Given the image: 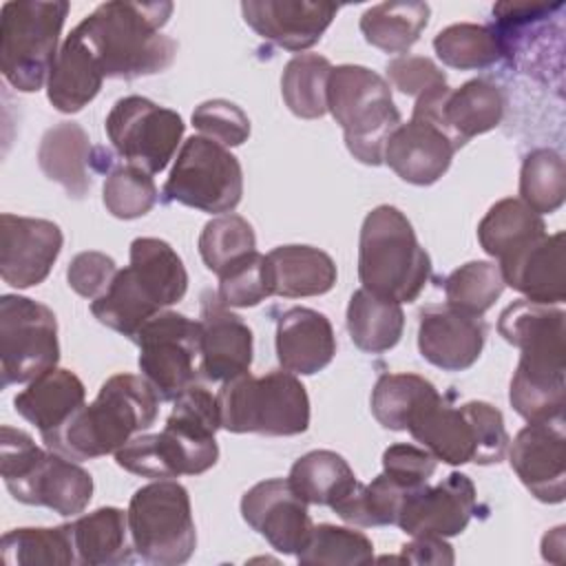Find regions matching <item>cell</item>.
Segmentation results:
<instances>
[{"mask_svg": "<svg viewBox=\"0 0 566 566\" xmlns=\"http://www.w3.org/2000/svg\"><path fill=\"white\" fill-rule=\"evenodd\" d=\"M564 318L559 307L526 298L513 301L500 314V336L520 349L509 400L526 422L564 416Z\"/></svg>", "mask_w": 566, "mask_h": 566, "instance_id": "1", "label": "cell"}, {"mask_svg": "<svg viewBox=\"0 0 566 566\" xmlns=\"http://www.w3.org/2000/svg\"><path fill=\"white\" fill-rule=\"evenodd\" d=\"M172 9V2L113 0L88 13L75 31L97 60L104 77L155 75L166 71L177 55V42L161 33Z\"/></svg>", "mask_w": 566, "mask_h": 566, "instance_id": "2", "label": "cell"}, {"mask_svg": "<svg viewBox=\"0 0 566 566\" xmlns=\"http://www.w3.org/2000/svg\"><path fill=\"white\" fill-rule=\"evenodd\" d=\"M157 413L159 396L144 376L115 374L102 382L91 405H82L42 440L69 460H93L115 453L130 438L150 429Z\"/></svg>", "mask_w": 566, "mask_h": 566, "instance_id": "3", "label": "cell"}, {"mask_svg": "<svg viewBox=\"0 0 566 566\" xmlns=\"http://www.w3.org/2000/svg\"><path fill=\"white\" fill-rule=\"evenodd\" d=\"M431 276V259L411 221L396 206L374 208L360 228L358 279L365 290L396 303L420 296Z\"/></svg>", "mask_w": 566, "mask_h": 566, "instance_id": "4", "label": "cell"}, {"mask_svg": "<svg viewBox=\"0 0 566 566\" xmlns=\"http://www.w3.org/2000/svg\"><path fill=\"white\" fill-rule=\"evenodd\" d=\"M407 431L436 460L451 467L497 464L511 442L502 411L484 400L451 407L438 396L413 413Z\"/></svg>", "mask_w": 566, "mask_h": 566, "instance_id": "5", "label": "cell"}, {"mask_svg": "<svg viewBox=\"0 0 566 566\" xmlns=\"http://www.w3.org/2000/svg\"><path fill=\"white\" fill-rule=\"evenodd\" d=\"M327 111L340 124L347 150L367 166L382 164L389 135L402 124L389 84L360 64L332 66Z\"/></svg>", "mask_w": 566, "mask_h": 566, "instance_id": "6", "label": "cell"}, {"mask_svg": "<svg viewBox=\"0 0 566 566\" xmlns=\"http://www.w3.org/2000/svg\"><path fill=\"white\" fill-rule=\"evenodd\" d=\"M221 427L232 433L298 436L310 427V398L296 374L276 369L261 378L250 371L221 385Z\"/></svg>", "mask_w": 566, "mask_h": 566, "instance_id": "7", "label": "cell"}, {"mask_svg": "<svg viewBox=\"0 0 566 566\" xmlns=\"http://www.w3.org/2000/svg\"><path fill=\"white\" fill-rule=\"evenodd\" d=\"M69 13L66 0H18L0 9V71L4 80L33 93L49 82L57 40Z\"/></svg>", "mask_w": 566, "mask_h": 566, "instance_id": "8", "label": "cell"}, {"mask_svg": "<svg viewBox=\"0 0 566 566\" xmlns=\"http://www.w3.org/2000/svg\"><path fill=\"white\" fill-rule=\"evenodd\" d=\"M128 531L135 553L157 566H177L192 557L197 531L186 486L155 480L137 489L128 504Z\"/></svg>", "mask_w": 566, "mask_h": 566, "instance_id": "9", "label": "cell"}, {"mask_svg": "<svg viewBox=\"0 0 566 566\" xmlns=\"http://www.w3.org/2000/svg\"><path fill=\"white\" fill-rule=\"evenodd\" d=\"M243 195V170L239 159L219 142L203 135L188 137L164 184V197L181 206L226 214Z\"/></svg>", "mask_w": 566, "mask_h": 566, "instance_id": "10", "label": "cell"}, {"mask_svg": "<svg viewBox=\"0 0 566 566\" xmlns=\"http://www.w3.org/2000/svg\"><path fill=\"white\" fill-rule=\"evenodd\" d=\"M60 343L55 314L40 301L18 294L0 298L2 387L31 382L57 367Z\"/></svg>", "mask_w": 566, "mask_h": 566, "instance_id": "11", "label": "cell"}, {"mask_svg": "<svg viewBox=\"0 0 566 566\" xmlns=\"http://www.w3.org/2000/svg\"><path fill=\"white\" fill-rule=\"evenodd\" d=\"M172 402V411L157 433V449L168 480L206 473L219 460L214 440V433L221 427L219 400L206 387L195 382Z\"/></svg>", "mask_w": 566, "mask_h": 566, "instance_id": "12", "label": "cell"}, {"mask_svg": "<svg viewBox=\"0 0 566 566\" xmlns=\"http://www.w3.org/2000/svg\"><path fill=\"white\" fill-rule=\"evenodd\" d=\"M139 371L159 400H175L195 385L201 325L184 314L161 310L148 318L137 336Z\"/></svg>", "mask_w": 566, "mask_h": 566, "instance_id": "13", "label": "cell"}, {"mask_svg": "<svg viewBox=\"0 0 566 566\" xmlns=\"http://www.w3.org/2000/svg\"><path fill=\"white\" fill-rule=\"evenodd\" d=\"M104 128L113 148L128 164L157 175L177 153L184 119L177 111L159 106L148 97L128 95L113 104Z\"/></svg>", "mask_w": 566, "mask_h": 566, "instance_id": "14", "label": "cell"}, {"mask_svg": "<svg viewBox=\"0 0 566 566\" xmlns=\"http://www.w3.org/2000/svg\"><path fill=\"white\" fill-rule=\"evenodd\" d=\"M504 93L489 80H469L460 88L440 86L416 99L413 113L440 126L455 148L493 130L504 117Z\"/></svg>", "mask_w": 566, "mask_h": 566, "instance_id": "15", "label": "cell"}, {"mask_svg": "<svg viewBox=\"0 0 566 566\" xmlns=\"http://www.w3.org/2000/svg\"><path fill=\"white\" fill-rule=\"evenodd\" d=\"M241 515L252 531L283 555H298L314 528L307 502L283 478L250 486L241 497Z\"/></svg>", "mask_w": 566, "mask_h": 566, "instance_id": "16", "label": "cell"}, {"mask_svg": "<svg viewBox=\"0 0 566 566\" xmlns=\"http://www.w3.org/2000/svg\"><path fill=\"white\" fill-rule=\"evenodd\" d=\"M4 486L18 502L46 506L64 517L82 513L93 497L91 473L51 449H42L27 469L4 480Z\"/></svg>", "mask_w": 566, "mask_h": 566, "instance_id": "17", "label": "cell"}, {"mask_svg": "<svg viewBox=\"0 0 566 566\" xmlns=\"http://www.w3.org/2000/svg\"><path fill=\"white\" fill-rule=\"evenodd\" d=\"M475 513V484L464 473H449L438 484H422L402 495L396 526L407 535H460Z\"/></svg>", "mask_w": 566, "mask_h": 566, "instance_id": "18", "label": "cell"}, {"mask_svg": "<svg viewBox=\"0 0 566 566\" xmlns=\"http://www.w3.org/2000/svg\"><path fill=\"white\" fill-rule=\"evenodd\" d=\"M509 462L539 502L559 504L566 495L564 416L528 422L511 442Z\"/></svg>", "mask_w": 566, "mask_h": 566, "instance_id": "19", "label": "cell"}, {"mask_svg": "<svg viewBox=\"0 0 566 566\" xmlns=\"http://www.w3.org/2000/svg\"><path fill=\"white\" fill-rule=\"evenodd\" d=\"M62 243L64 237L57 223L4 212L0 217L2 281L18 290L40 285L60 256Z\"/></svg>", "mask_w": 566, "mask_h": 566, "instance_id": "20", "label": "cell"}, {"mask_svg": "<svg viewBox=\"0 0 566 566\" xmlns=\"http://www.w3.org/2000/svg\"><path fill=\"white\" fill-rule=\"evenodd\" d=\"M486 323L482 316L451 305H431L420 312L418 349L420 356L442 371H464L482 354Z\"/></svg>", "mask_w": 566, "mask_h": 566, "instance_id": "21", "label": "cell"}, {"mask_svg": "<svg viewBox=\"0 0 566 566\" xmlns=\"http://www.w3.org/2000/svg\"><path fill=\"white\" fill-rule=\"evenodd\" d=\"M241 13L263 40L287 51H305L321 40L338 7L314 0H245Z\"/></svg>", "mask_w": 566, "mask_h": 566, "instance_id": "22", "label": "cell"}, {"mask_svg": "<svg viewBox=\"0 0 566 566\" xmlns=\"http://www.w3.org/2000/svg\"><path fill=\"white\" fill-rule=\"evenodd\" d=\"M453 142L433 122L411 115L400 124L385 144L382 161L407 184L431 186L451 166L455 155Z\"/></svg>", "mask_w": 566, "mask_h": 566, "instance_id": "23", "label": "cell"}, {"mask_svg": "<svg viewBox=\"0 0 566 566\" xmlns=\"http://www.w3.org/2000/svg\"><path fill=\"white\" fill-rule=\"evenodd\" d=\"M504 285H511L526 301L559 305L566 298L564 232L542 234L497 263Z\"/></svg>", "mask_w": 566, "mask_h": 566, "instance_id": "24", "label": "cell"}, {"mask_svg": "<svg viewBox=\"0 0 566 566\" xmlns=\"http://www.w3.org/2000/svg\"><path fill=\"white\" fill-rule=\"evenodd\" d=\"M199 371L212 382H228L252 365V329L232 314L219 298H203L201 305Z\"/></svg>", "mask_w": 566, "mask_h": 566, "instance_id": "25", "label": "cell"}, {"mask_svg": "<svg viewBox=\"0 0 566 566\" xmlns=\"http://www.w3.org/2000/svg\"><path fill=\"white\" fill-rule=\"evenodd\" d=\"M276 358L285 371L312 376L336 354L329 318L312 307H290L276 318Z\"/></svg>", "mask_w": 566, "mask_h": 566, "instance_id": "26", "label": "cell"}, {"mask_svg": "<svg viewBox=\"0 0 566 566\" xmlns=\"http://www.w3.org/2000/svg\"><path fill=\"white\" fill-rule=\"evenodd\" d=\"M84 382L73 371L53 367L31 380L13 398V407L44 438L57 431L84 405Z\"/></svg>", "mask_w": 566, "mask_h": 566, "instance_id": "27", "label": "cell"}, {"mask_svg": "<svg viewBox=\"0 0 566 566\" xmlns=\"http://www.w3.org/2000/svg\"><path fill=\"white\" fill-rule=\"evenodd\" d=\"M38 166L69 197H86L91 190V139L86 130L77 122H60L49 128L38 146Z\"/></svg>", "mask_w": 566, "mask_h": 566, "instance_id": "28", "label": "cell"}, {"mask_svg": "<svg viewBox=\"0 0 566 566\" xmlns=\"http://www.w3.org/2000/svg\"><path fill=\"white\" fill-rule=\"evenodd\" d=\"M104 73L86 42L73 29L60 46L46 82V97L60 113H77L95 99Z\"/></svg>", "mask_w": 566, "mask_h": 566, "instance_id": "29", "label": "cell"}, {"mask_svg": "<svg viewBox=\"0 0 566 566\" xmlns=\"http://www.w3.org/2000/svg\"><path fill=\"white\" fill-rule=\"evenodd\" d=\"M272 294L283 298L321 296L336 283V263L312 245H279L265 254Z\"/></svg>", "mask_w": 566, "mask_h": 566, "instance_id": "30", "label": "cell"}, {"mask_svg": "<svg viewBox=\"0 0 566 566\" xmlns=\"http://www.w3.org/2000/svg\"><path fill=\"white\" fill-rule=\"evenodd\" d=\"M77 564L117 566L133 559L128 515L117 506H102L71 522Z\"/></svg>", "mask_w": 566, "mask_h": 566, "instance_id": "31", "label": "cell"}, {"mask_svg": "<svg viewBox=\"0 0 566 566\" xmlns=\"http://www.w3.org/2000/svg\"><path fill=\"white\" fill-rule=\"evenodd\" d=\"M135 281L159 310L179 303L188 290V272L170 243L155 237H139L130 243V265Z\"/></svg>", "mask_w": 566, "mask_h": 566, "instance_id": "32", "label": "cell"}, {"mask_svg": "<svg viewBox=\"0 0 566 566\" xmlns=\"http://www.w3.org/2000/svg\"><path fill=\"white\" fill-rule=\"evenodd\" d=\"M405 329L400 303L360 287L347 305V332L352 343L367 354H382L398 345Z\"/></svg>", "mask_w": 566, "mask_h": 566, "instance_id": "33", "label": "cell"}, {"mask_svg": "<svg viewBox=\"0 0 566 566\" xmlns=\"http://www.w3.org/2000/svg\"><path fill=\"white\" fill-rule=\"evenodd\" d=\"M546 234L542 214L531 210L522 199H500L489 208L478 226V241L493 259H504L537 237Z\"/></svg>", "mask_w": 566, "mask_h": 566, "instance_id": "34", "label": "cell"}, {"mask_svg": "<svg viewBox=\"0 0 566 566\" xmlns=\"http://www.w3.org/2000/svg\"><path fill=\"white\" fill-rule=\"evenodd\" d=\"M287 480L307 504L329 509L358 484L347 460L327 449H316L301 455L292 464Z\"/></svg>", "mask_w": 566, "mask_h": 566, "instance_id": "35", "label": "cell"}, {"mask_svg": "<svg viewBox=\"0 0 566 566\" xmlns=\"http://www.w3.org/2000/svg\"><path fill=\"white\" fill-rule=\"evenodd\" d=\"M427 2H380L360 15V33L385 53L411 49L429 22Z\"/></svg>", "mask_w": 566, "mask_h": 566, "instance_id": "36", "label": "cell"}, {"mask_svg": "<svg viewBox=\"0 0 566 566\" xmlns=\"http://www.w3.org/2000/svg\"><path fill=\"white\" fill-rule=\"evenodd\" d=\"M440 394L418 374H382L371 389V413L380 427L407 431L409 420Z\"/></svg>", "mask_w": 566, "mask_h": 566, "instance_id": "37", "label": "cell"}, {"mask_svg": "<svg viewBox=\"0 0 566 566\" xmlns=\"http://www.w3.org/2000/svg\"><path fill=\"white\" fill-rule=\"evenodd\" d=\"M332 64L318 53L294 55L281 75V95L285 106L303 119H316L327 113V80Z\"/></svg>", "mask_w": 566, "mask_h": 566, "instance_id": "38", "label": "cell"}, {"mask_svg": "<svg viewBox=\"0 0 566 566\" xmlns=\"http://www.w3.org/2000/svg\"><path fill=\"white\" fill-rule=\"evenodd\" d=\"M2 562L7 566H33V564H77L71 524L53 528H13L2 535L0 542Z\"/></svg>", "mask_w": 566, "mask_h": 566, "instance_id": "39", "label": "cell"}, {"mask_svg": "<svg viewBox=\"0 0 566 566\" xmlns=\"http://www.w3.org/2000/svg\"><path fill=\"white\" fill-rule=\"evenodd\" d=\"M436 55L442 64L460 71L486 69L502 57V49L493 27L460 22L442 29L433 38Z\"/></svg>", "mask_w": 566, "mask_h": 566, "instance_id": "40", "label": "cell"}, {"mask_svg": "<svg viewBox=\"0 0 566 566\" xmlns=\"http://www.w3.org/2000/svg\"><path fill=\"white\" fill-rule=\"evenodd\" d=\"M520 199L537 214H551L566 199V166L557 150L535 148L520 170Z\"/></svg>", "mask_w": 566, "mask_h": 566, "instance_id": "41", "label": "cell"}, {"mask_svg": "<svg viewBox=\"0 0 566 566\" xmlns=\"http://www.w3.org/2000/svg\"><path fill=\"white\" fill-rule=\"evenodd\" d=\"M405 493L407 491H402L396 482L380 473L369 484L358 482L352 493H347L332 506V511L354 526H389L396 524V515Z\"/></svg>", "mask_w": 566, "mask_h": 566, "instance_id": "42", "label": "cell"}, {"mask_svg": "<svg viewBox=\"0 0 566 566\" xmlns=\"http://www.w3.org/2000/svg\"><path fill=\"white\" fill-rule=\"evenodd\" d=\"M197 245L206 268L219 276L232 263L256 250V237L248 219L226 212L203 226Z\"/></svg>", "mask_w": 566, "mask_h": 566, "instance_id": "43", "label": "cell"}, {"mask_svg": "<svg viewBox=\"0 0 566 566\" xmlns=\"http://www.w3.org/2000/svg\"><path fill=\"white\" fill-rule=\"evenodd\" d=\"M504 292V279L497 263L469 261L455 268L444 281L447 305L482 316Z\"/></svg>", "mask_w": 566, "mask_h": 566, "instance_id": "44", "label": "cell"}, {"mask_svg": "<svg viewBox=\"0 0 566 566\" xmlns=\"http://www.w3.org/2000/svg\"><path fill=\"white\" fill-rule=\"evenodd\" d=\"M298 564H334V566H360L374 559L371 539L354 528L318 524L312 528L310 542L296 555Z\"/></svg>", "mask_w": 566, "mask_h": 566, "instance_id": "45", "label": "cell"}, {"mask_svg": "<svg viewBox=\"0 0 566 566\" xmlns=\"http://www.w3.org/2000/svg\"><path fill=\"white\" fill-rule=\"evenodd\" d=\"M157 197L159 192L153 175L133 164L111 170L102 188V201L117 219H137L148 214L157 203Z\"/></svg>", "mask_w": 566, "mask_h": 566, "instance_id": "46", "label": "cell"}, {"mask_svg": "<svg viewBox=\"0 0 566 566\" xmlns=\"http://www.w3.org/2000/svg\"><path fill=\"white\" fill-rule=\"evenodd\" d=\"M272 296L268 261L256 250L219 274L217 298L226 307H254Z\"/></svg>", "mask_w": 566, "mask_h": 566, "instance_id": "47", "label": "cell"}, {"mask_svg": "<svg viewBox=\"0 0 566 566\" xmlns=\"http://www.w3.org/2000/svg\"><path fill=\"white\" fill-rule=\"evenodd\" d=\"M192 126L221 146H241L250 137V119L241 106L228 99H208L192 111Z\"/></svg>", "mask_w": 566, "mask_h": 566, "instance_id": "48", "label": "cell"}, {"mask_svg": "<svg viewBox=\"0 0 566 566\" xmlns=\"http://www.w3.org/2000/svg\"><path fill=\"white\" fill-rule=\"evenodd\" d=\"M436 462L438 460L424 447L398 442L385 449L382 473L402 491H413L429 482L436 473Z\"/></svg>", "mask_w": 566, "mask_h": 566, "instance_id": "49", "label": "cell"}, {"mask_svg": "<svg viewBox=\"0 0 566 566\" xmlns=\"http://www.w3.org/2000/svg\"><path fill=\"white\" fill-rule=\"evenodd\" d=\"M117 272L119 270L108 254L97 250H86L71 259L66 270V281L75 294L95 301L111 287Z\"/></svg>", "mask_w": 566, "mask_h": 566, "instance_id": "50", "label": "cell"}, {"mask_svg": "<svg viewBox=\"0 0 566 566\" xmlns=\"http://www.w3.org/2000/svg\"><path fill=\"white\" fill-rule=\"evenodd\" d=\"M387 77L394 88L416 99L429 91L447 86V75L433 60L422 55H400L387 64Z\"/></svg>", "mask_w": 566, "mask_h": 566, "instance_id": "51", "label": "cell"}, {"mask_svg": "<svg viewBox=\"0 0 566 566\" xmlns=\"http://www.w3.org/2000/svg\"><path fill=\"white\" fill-rule=\"evenodd\" d=\"M398 562L447 566V564H453V551L444 542V537H438V535H416L409 544L402 546V553H400Z\"/></svg>", "mask_w": 566, "mask_h": 566, "instance_id": "52", "label": "cell"}]
</instances>
